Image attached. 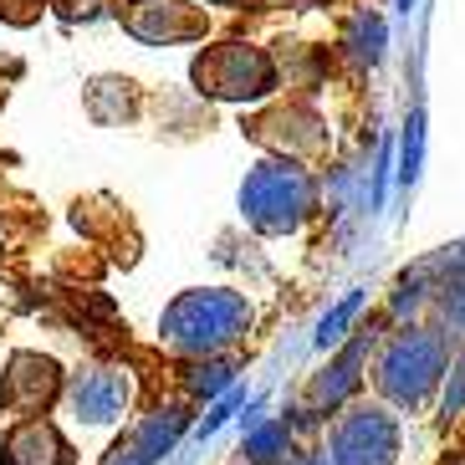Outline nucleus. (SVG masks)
<instances>
[{
    "instance_id": "1",
    "label": "nucleus",
    "mask_w": 465,
    "mask_h": 465,
    "mask_svg": "<svg viewBox=\"0 0 465 465\" xmlns=\"http://www.w3.org/2000/svg\"><path fill=\"white\" fill-rule=\"evenodd\" d=\"M235 322H241V302L220 297V292H194L169 312V338L179 348H215V342L235 338Z\"/></svg>"
},
{
    "instance_id": "3",
    "label": "nucleus",
    "mask_w": 465,
    "mask_h": 465,
    "mask_svg": "<svg viewBox=\"0 0 465 465\" xmlns=\"http://www.w3.org/2000/svg\"><path fill=\"white\" fill-rule=\"evenodd\" d=\"M194 77H200L210 93H220V97H251V93L266 87L272 72H266V56L246 52V46H225V52H215L210 62H200Z\"/></svg>"
},
{
    "instance_id": "4",
    "label": "nucleus",
    "mask_w": 465,
    "mask_h": 465,
    "mask_svg": "<svg viewBox=\"0 0 465 465\" xmlns=\"http://www.w3.org/2000/svg\"><path fill=\"white\" fill-rule=\"evenodd\" d=\"M67 399H72V410H77V420H87V424L118 420L128 404V379L118 369H83L72 379Z\"/></svg>"
},
{
    "instance_id": "6",
    "label": "nucleus",
    "mask_w": 465,
    "mask_h": 465,
    "mask_svg": "<svg viewBox=\"0 0 465 465\" xmlns=\"http://www.w3.org/2000/svg\"><path fill=\"white\" fill-rule=\"evenodd\" d=\"M445 465H465V455H455V460H445Z\"/></svg>"
},
{
    "instance_id": "2",
    "label": "nucleus",
    "mask_w": 465,
    "mask_h": 465,
    "mask_svg": "<svg viewBox=\"0 0 465 465\" xmlns=\"http://www.w3.org/2000/svg\"><path fill=\"white\" fill-rule=\"evenodd\" d=\"M56 389H62V373H56L52 358L15 353L11 369H5V383H0V404L15 414H42L56 399Z\"/></svg>"
},
{
    "instance_id": "5",
    "label": "nucleus",
    "mask_w": 465,
    "mask_h": 465,
    "mask_svg": "<svg viewBox=\"0 0 465 465\" xmlns=\"http://www.w3.org/2000/svg\"><path fill=\"white\" fill-rule=\"evenodd\" d=\"M67 440L56 435L46 420H26L21 430H15L11 440H5V450H0V460L5 465H67Z\"/></svg>"
}]
</instances>
